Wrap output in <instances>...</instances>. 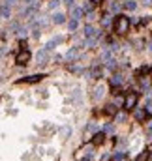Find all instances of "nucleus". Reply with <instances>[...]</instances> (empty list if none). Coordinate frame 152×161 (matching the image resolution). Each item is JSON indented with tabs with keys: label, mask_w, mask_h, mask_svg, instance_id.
Returning a JSON list of instances; mask_svg holds the SVG:
<instances>
[{
	"label": "nucleus",
	"mask_w": 152,
	"mask_h": 161,
	"mask_svg": "<svg viewBox=\"0 0 152 161\" xmlns=\"http://www.w3.org/2000/svg\"><path fill=\"white\" fill-rule=\"evenodd\" d=\"M109 23H111V19H109V15H105V17H103V24H105V26H107V24H109Z\"/></svg>",
	"instance_id": "obj_31"
},
{
	"label": "nucleus",
	"mask_w": 152,
	"mask_h": 161,
	"mask_svg": "<svg viewBox=\"0 0 152 161\" xmlns=\"http://www.w3.org/2000/svg\"><path fill=\"white\" fill-rule=\"evenodd\" d=\"M103 94H105V88H103L102 84L94 88V99H100V98H103Z\"/></svg>",
	"instance_id": "obj_7"
},
{
	"label": "nucleus",
	"mask_w": 152,
	"mask_h": 161,
	"mask_svg": "<svg viewBox=\"0 0 152 161\" xmlns=\"http://www.w3.org/2000/svg\"><path fill=\"white\" fill-rule=\"evenodd\" d=\"M102 60H103V62H111V60H113L111 51H103V53H102Z\"/></svg>",
	"instance_id": "obj_12"
},
{
	"label": "nucleus",
	"mask_w": 152,
	"mask_h": 161,
	"mask_svg": "<svg viewBox=\"0 0 152 161\" xmlns=\"http://www.w3.org/2000/svg\"><path fill=\"white\" fill-rule=\"evenodd\" d=\"M120 83H122V77H120V75H115V77L111 79V84H113V86H115V84H120Z\"/></svg>",
	"instance_id": "obj_21"
},
{
	"label": "nucleus",
	"mask_w": 152,
	"mask_h": 161,
	"mask_svg": "<svg viewBox=\"0 0 152 161\" xmlns=\"http://www.w3.org/2000/svg\"><path fill=\"white\" fill-rule=\"evenodd\" d=\"M2 17H4V19H9V6H8L6 2L2 4Z\"/></svg>",
	"instance_id": "obj_10"
},
{
	"label": "nucleus",
	"mask_w": 152,
	"mask_h": 161,
	"mask_svg": "<svg viewBox=\"0 0 152 161\" xmlns=\"http://www.w3.org/2000/svg\"><path fill=\"white\" fill-rule=\"evenodd\" d=\"M85 36H86V38H90V36H94V28H92L90 24H86V26H85Z\"/></svg>",
	"instance_id": "obj_17"
},
{
	"label": "nucleus",
	"mask_w": 152,
	"mask_h": 161,
	"mask_svg": "<svg viewBox=\"0 0 152 161\" xmlns=\"http://www.w3.org/2000/svg\"><path fill=\"white\" fill-rule=\"evenodd\" d=\"M143 4H147V6H152V0H143Z\"/></svg>",
	"instance_id": "obj_34"
},
{
	"label": "nucleus",
	"mask_w": 152,
	"mask_h": 161,
	"mask_svg": "<svg viewBox=\"0 0 152 161\" xmlns=\"http://www.w3.org/2000/svg\"><path fill=\"white\" fill-rule=\"evenodd\" d=\"M66 6H68V9H73L75 8V0H66Z\"/></svg>",
	"instance_id": "obj_24"
},
{
	"label": "nucleus",
	"mask_w": 152,
	"mask_h": 161,
	"mask_svg": "<svg viewBox=\"0 0 152 161\" xmlns=\"http://www.w3.org/2000/svg\"><path fill=\"white\" fill-rule=\"evenodd\" d=\"M60 131H62V137H64V139H66L68 135H71V128H70V126H64Z\"/></svg>",
	"instance_id": "obj_18"
},
{
	"label": "nucleus",
	"mask_w": 152,
	"mask_h": 161,
	"mask_svg": "<svg viewBox=\"0 0 152 161\" xmlns=\"http://www.w3.org/2000/svg\"><path fill=\"white\" fill-rule=\"evenodd\" d=\"M36 58H38V62H39V64H45V60H47V49H43V51H39Z\"/></svg>",
	"instance_id": "obj_8"
},
{
	"label": "nucleus",
	"mask_w": 152,
	"mask_h": 161,
	"mask_svg": "<svg viewBox=\"0 0 152 161\" xmlns=\"http://www.w3.org/2000/svg\"><path fill=\"white\" fill-rule=\"evenodd\" d=\"M103 133H107V135H113V133H115V126H113V124H107V126L103 128Z\"/></svg>",
	"instance_id": "obj_15"
},
{
	"label": "nucleus",
	"mask_w": 152,
	"mask_h": 161,
	"mask_svg": "<svg viewBox=\"0 0 152 161\" xmlns=\"http://www.w3.org/2000/svg\"><path fill=\"white\" fill-rule=\"evenodd\" d=\"M83 11H85L83 8H73V9H71V13H70V17H71V19H75V21H79V19H81V15H83Z\"/></svg>",
	"instance_id": "obj_5"
},
{
	"label": "nucleus",
	"mask_w": 152,
	"mask_h": 161,
	"mask_svg": "<svg viewBox=\"0 0 152 161\" xmlns=\"http://www.w3.org/2000/svg\"><path fill=\"white\" fill-rule=\"evenodd\" d=\"M96 129H98L96 124H88V131H96Z\"/></svg>",
	"instance_id": "obj_30"
},
{
	"label": "nucleus",
	"mask_w": 152,
	"mask_h": 161,
	"mask_svg": "<svg viewBox=\"0 0 152 161\" xmlns=\"http://www.w3.org/2000/svg\"><path fill=\"white\" fill-rule=\"evenodd\" d=\"M149 135H150V137H152V124H150V126H149Z\"/></svg>",
	"instance_id": "obj_35"
},
{
	"label": "nucleus",
	"mask_w": 152,
	"mask_h": 161,
	"mask_svg": "<svg viewBox=\"0 0 152 161\" xmlns=\"http://www.w3.org/2000/svg\"><path fill=\"white\" fill-rule=\"evenodd\" d=\"M135 105H137V94L132 92V94L126 96V103H124V107H126V109H134Z\"/></svg>",
	"instance_id": "obj_3"
},
{
	"label": "nucleus",
	"mask_w": 152,
	"mask_h": 161,
	"mask_svg": "<svg viewBox=\"0 0 152 161\" xmlns=\"http://www.w3.org/2000/svg\"><path fill=\"white\" fill-rule=\"evenodd\" d=\"M107 113H109V114H115V113H117V107H113V105H109V109H107Z\"/></svg>",
	"instance_id": "obj_28"
},
{
	"label": "nucleus",
	"mask_w": 152,
	"mask_h": 161,
	"mask_svg": "<svg viewBox=\"0 0 152 161\" xmlns=\"http://www.w3.org/2000/svg\"><path fill=\"white\" fill-rule=\"evenodd\" d=\"M9 28H11V30H19V24H17V23H11Z\"/></svg>",
	"instance_id": "obj_32"
},
{
	"label": "nucleus",
	"mask_w": 152,
	"mask_h": 161,
	"mask_svg": "<svg viewBox=\"0 0 152 161\" xmlns=\"http://www.w3.org/2000/svg\"><path fill=\"white\" fill-rule=\"evenodd\" d=\"M135 116H137L139 120H143V116H145V113H143V111H137V113H135Z\"/></svg>",
	"instance_id": "obj_29"
},
{
	"label": "nucleus",
	"mask_w": 152,
	"mask_h": 161,
	"mask_svg": "<svg viewBox=\"0 0 152 161\" xmlns=\"http://www.w3.org/2000/svg\"><path fill=\"white\" fill-rule=\"evenodd\" d=\"M4 2H6L8 6H13V4H15V0H4Z\"/></svg>",
	"instance_id": "obj_33"
},
{
	"label": "nucleus",
	"mask_w": 152,
	"mask_h": 161,
	"mask_svg": "<svg viewBox=\"0 0 152 161\" xmlns=\"http://www.w3.org/2000/svg\"><path fill=\"white\" fill-rule=\"evenodd\" d=\"M58 4H60V2H58V0H55V2H51V4H49V8H51V9H55V8H58Z\"/></svg>",
	"instance_id": "obj_27"
},
{
	"label": "nucleus",
	"mask_w": 152,
	"mask_h": 161,
	"mask_svg": "<svg viewBox=\"0 0 152 161\" xmlns=\"http://www.w3.org/2000/svg\"><path fill=\"white\" fill-rule=\"evenodd\" d=\"M115 120H117V122H124V120H126V114H124V113H118V114L115 116Z\"/></svg>",
	"instance_id": "obj_23"
},
{
	"label": "nucleus",
	"mask_w": 152,
	"mask_h": 161,
	"mask_svg": "<svg viewBox=\"0 0 152 161\" xmlns=\"http://www.w3.org/2000/svg\"><path fill=\"white\" fill-rule=\"evenodd\" d=\"M15 60H17V64H19V66H26V64H28V60H30V53L24 49V51H21V53L17 54V58H15Z\"/></svg>",
	"instance_id": "obj_2"
},
{
	"label": "nucleus",
	"mask_w": 152,
	"mask_h": 161,
	"mask_svg": "<svg viewBox=\"0 0 152 161\" xmlns=\"http://www.w3.org/2000/svg\"><path fill=\"white\" fill-rule=\"evenodd\" d=\"M83 9H85V11H92V0H86V2L83 4Z\"/></svg>",
	"instance_id": "obj_19"
},
{
	"label": "nucleus",
	"mask_w": 152,
	"mask_h": 161,
	"mask_svg": "<svg viewBox=\"0 0 152 161\" xmlns=\"http://www.w3.org/2000/svg\"><path fill=\"white\" fill-rule=\"evenodd\" d=\"M53 23H55V24H62V23H64V15H62V13H55Z\"/></svg>",
	"instance_id": "obj_11"
},
{
	"label": "nucleus",
	"mask_w": 152,
	"mask_h": 161,
	"mask_svg": "<svg viewBox=\"0 0 152 161\" xmlns=\"http://www.w3.org/2000/svg\"><path fill=\"white\" fill-rule=\"evenodd\" d=\"M60 41H62V38H60V36H58V38H53V39L45 45V49H47V51H51V49H55V45H58Z\"/></svg>",
	"instance_id": "obj_6"
},
{
	"label": "nucleus",
	"mask_w": 152,
	"mask_h": 161,
	"mask_svg": "<svg viewBox=\"0 0 152 161\" xmlns=\"http://www.w3.org/2000/svg\"><path fill=\"white\" fill-rule=\"evenodd\" d=\"M79 56H81V51H79V49H70V51L66 53V60H68V62H73V60L79 58Z\"/></svg>",
	"instance_id": "obj_4"
},
{
	"label": "nucleus",
	"mask_w": 152,
	"mask_h": 161,
	"mask_svg": "<svg viewBox=\"0 0 152 161\" xmlns=\"http://www.w3.org/2000/svg\"><path fill=\"white\" fill-rule=\"evenodd\" d=\"M122 6H124V8H126V9H130V11H134V9H135V6H137V4H135V2H134V0H126V2H124V4H122Z\"/></svg>",
	"instance_id": "obj_9"
},
{
	"label": "nucleus",
	"mask_w": 152,
	"mask_h": 161,
	"mask_svg": "<svg viewBox=\"0 0 152 161\" xmlns=\"http://www.w3.org/2000/svg\"><path fill=\"white\" fill-rule=\"evenodd\" d=\"M109 9H111V11H118V9H120V4H118V2H111V4H109Z\"/></svg>",
	"instance_id": "obj_20"
},
{
	"label": "nucleus",
	"mask_w": 152,
	"mask_h": 161,
	"mask_svg": "<svg viewBox=\"0 0 152 161\" xmlns=\"http://www.w3.org/2000/svg\"><path fill=\"white\" fill-rule=\"evenodd\" d=\"M122 158H124V152H117V154H115V159L117 161H120Z\"/></svg>",
	"instance_id": "obj_26"
},
{
	"label": "nucleus",
	"mask_w": 152,
	"mask_h": 161,
	"mask_svg": "<svg viewBox=\"0 0 152 161\" xmlns=\"http://www.w3.org/2000/svg\"><path fill=\"white\" fill-rule=\"evenodd\" d=\"M150 53H152V43H150Z\"/></svg>",
	"instance_id": "obj_36"
},
{
	"label": "nucleus",
	"mask_w": 152,
	"mask_h": 161,
	"mask_svg": "<svg viewBox=\"0 0 152 161\" xmlns=\"http://www.w3.org/2000/svg\"><path fill=\"white\" fill-rule=\"evenodd\" d=\"M149 158H150V154H149V150H145V152H141V154L137 156L135 161H149Z\"/></svg>",
	"instance_id": "obj_14"
},
{
	"label": "nucleus",
	"mask_w": 152,
	"mask_h": 161,
	"mask_svg": "<svg viewBox=\"0 0 152 161\" xmlns=\"http://www.w3.org/2000/svg\"><path fill=\"white\" fill-rule=\"evenodd\" d=\"M103 137H105L103 133H96L94 135V144H102L103 143Z\"/></svg>",
	"instance_id": "obj_16"
},
{
	"label": "nucleus",
	"mask_w": 152,
	"mask_h": 161,
	"mask_svg": "<svg viewBox=\"0 0 152 161\" xmlns=\"http://www.w3.org/2000/svg\"><path fill=\"white\" fill-rule=\"evenodd\" d=\"M26 34H28V28H19V32H17L19 38H26Z\"/></svg>",
	"instance_id": "obj_22"
},
{
	"label": "nucleus",
	"mask_w": 152,
	"mask_h": 161,
	"mask_svg": "<svg viewBox=\"0 0 152 161\" xmlns=\"http://www.w3.org/2000/svg\"><path fill=\"white\" fill-rule=\"evenodd\" d=\"M130 30V19L124 17V15H118L115 19V32L117 34H126Z\"/></svg>",
	"instance_id": "obj_1"
},
{
	"label": "nucleus",
	"mask_w": 152,
	"mask_h": 161,
	"mask_svg": "<svg viewBox=\"0 0 152 161\" xmlns=\"http://www.w3.org/2000/svg\"><path fill=\"white\" fill-rule=\"evenodd\" d=\"M41 79V75H32V77H28V79H23V81H19V83H38Z\"/></svg>",
	"instance_id": "obj_13"
},
{
	"label": "nucleus",
	"mask_w": 152,
	"mask_h": 161,
	"mask_svg": "<svg viewBox=\"0 0 152 161\" xmlns=\"http://www.w3.org/2000/svg\"><path fill=\"white\" fill-rule=\"evenodd\" d=\"M75 28H77V21L71 19V21H70V30H75Z\"/></svg>",
	"instance_id": "obj_25"
}]
</instances>
